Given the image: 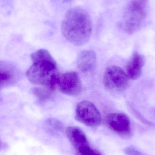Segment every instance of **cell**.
<instances>
[{
	"instance_id": "cell-1",
	"label": "cell",
	"mask_w": 155,
	"mask_h": 155,
	"mask_svg": "<svg viewBox=\"0 0 155 155\" xmlns=\"http://www.w3.org/2000/svg\"><path fill=\"white\" fill-rule=\"evenodd\" d=\"M92 19L88 12L80 6L70 8L62 21L63 35L73 45L81 46L90 40L92 32Z\"/></svg>"
},
{
	"instance_id": "cell-2",
	"label": "cell",
	"mask_w": 155,
	"mask_h": 155,
	"mask_svg": "<svg viewBox=\"0 0 155 155\" xmlns=\"http://www.w3.org/2000/svg\"><path fill=\"white\" fill-rule=\"evenodd\" d=\"M31 59L32 64L26 72L28 80L33 84L54 91L60 74L52 56L47 50L40 49L32 54Z\"/></svg>"
},
{
	"instance_id": "cell-3",
	"label": "cell",
	"mask_w": 155,
	"mask_h": 155,
	"mask_svg": "<svg viewBox=\"0 0 155 155\" xmlns=\"http://www.w3.org/2000/svg\"><path fill=\"white\" fill-rule=\"evenodd\" d=\"M145 0H132L127 5L120 23V27L128 34L140 29L145 18Z\"/></svg>"
},
{
	"instance_id": "cell-4",
	"label": "cell",
	"mask_w": 155,
	"mask_h": 155,
	"mask_svg": "<svg viewBox=\"0 0 155 155\" xmlns=\"http://www.w3.org/2000/svg\"><path fill=\"white\" fill-rule=\"evenodd\" d=\"M103 83L105 87L109 91L122 92L128 87L129 78L122 68L112 65L105 71Z\"/></svg>"
},
{
	"instance_id": "cell-5",
	"label": "cell",
	"mask_w": 155,
	"mask_h": 155,
	"mask_svg": "<svg viewBox=\"0 0 155 155\" xmlns=\"http://www.w3.org/2000/svg\"><path fill=\"white\" fill-rule=\"evenodd\" d=\"M76 118L84 125L92 127L100 125L102 121L101 114L96 107L87 101H82L78 104Z\"/></svg>"
},
{
	"instance_id": "cell-6",
	"label": "cell",
	"mask_w": 155,
	"mask_h": 155,
	"mask_svg": "<svg viewBox=\"0 0 155 155\" xmlns=\"http://www.w3.org/2000/svg\"><path fill=\"white\" fill-rule=\"evenodd\" d=\"M57 87L64 94L78 96L82 91V82L77 73L67 72L60 75Z\"/></svg>"
},
{
	"instance_id": "cell-7",
	"label": "cell",
	"mask_w": 155,
	"mask_h": 155,
	"mask_svg": "<svg viewBox=\"0 0 155 155\" xmlns=\"http://www.w3.org/2000/svg\"><path fill=\"white\" fill-rule=\"evenodd\" d=\"M105 122L111 130L119 134L128 135L131 132V122L129 117L122 113H110L105 117Z\"/></svg>"
},
{
	"instance_id": "cell-8",
	"label": "cell",
	"mask_w": 155,
	"mask_h": 155,
	"mask_svg": "<svg viewBox=\"0 0 155 155\" xmlns=\"http://www.w3.org/2000/svg\"><path fill=\"white\" fill-rule=\"evenodd\" d=\"M144 64V57L142 54L135 52L127 66L126 73L128 78L133 80H136L139 78L142 75Z\"/></svg>"
},
{
	"instance_id": "cell-9",
	"label": "cell",
	"mask_w": 155,
	"mask_h": 155,
	"mask_svg": "<svg viewBox=\"0 0 155 155\" xmlns=\"http://www.w3.org/2000/svg\"><path fill=\"white\" fill-rule=\"evenodd\" d=\"M78 69L83 73H88L94 70L97 64L95 53L92 50L81 51L78 56L77 61Z\"/></svg>"
},
{
	"instance_id": "cell-10",
	"label": "cell",
	"mask_w": 155,
	"mask_h": 155,
	"mask_svg": "<svg viewBox=\"0 0 155 155\" xmlns=\"http://www.w3.org/2000/svg\"><path fill=\"white\" fill-rule=\"evenodd\" d=\"M66 134L69 140L78 152L82 148L89 146L86 136L78 127H68L66 129Z\"/></svg>"
},
{
	"instance_id": "cell-11",
	"label": "cell",
	"mask_w": 155,
	"mask_h": 155,
	"mask_svg": "<svg viewBox=\"0 0 155 155\" xmlns=\"http://www.w3.org/2000/svg\"><path fill=\"white\" fill-rule=\"evenodd\" d=\"M15 71L12 65L0 62V90L14 80Z\"/></svg>"
},
{
	"instance_id": "cell-12",
	"label": "cell",
	"mask_w": 155,
	"mask_h": 155,
	"mask_svg": "<svg viewBox=\"0 0 155 155\" xmlns=\"http://www.w3.org/2000/svg\"><path fill=\"white\" fill-rule=\"evenodd\" d=\"M34 94L41 101H45L51 95L53 90L49 87H35L33 89Z\"/></svg>"
},
{
	"instance_id": "cell-13",
	"label": "cell",
	"mask_w": 155,
	"mask_h": 155,
	"mask_svg": "<svg viewBox=\"0 0 155 155\" xmlns=\"http://www.w3.org/2000/svg\"><path fill=\"white\" fill-rule=\"evenodd\" d=\"M53 7L57 11H62L65 9L73 0H50Z\"/></svg>"
},
{
	"instance_id": "cell-14",
	"label": "cell",
	"mask_w": 155,
	"mask_h": 155,
	"mask_svg": "<svg viewBox=\"0 0 155 155\" xmlns=\"http://www.w3.org/2000/svg\"><path fill=\"white\" fill-rule=\"evenodd\" d=\"M47 125L51 129H54V131H60L63 127L62 124L56 119H49L47 122Z\"/></svg>"
},
{
	"instance_id": "cell-15",
	"label": "cell",
	"mask_w": 155,
	"mask_h": 155,
	"mask_svg": "<svg viewBox=\"0 0 155 155\" xmlns=\"http://www.w3.org/2000/svg\"><path fill=\"white\" fill-rule=\"evenodd\" d=\"M78 152L81 155H101L99 153L92 149L89 146L82 148Z\"/></svg>"
},
{
	"instance_id": "cell-16",
	"label": "cell",
	"mask_w": 155,
	"mask_h": 155,
	"mask_svg": "<svg viewBox=\"0 0 155 155\" xmlns=\"http://www.w3.org/2000/svg\"><path fill=\"white\" fill-rule=\"evenodd\" d=\"M127 155H143L138 150L132 146L127 147L125 149Z\"/></svg>"
}]
</instances>
